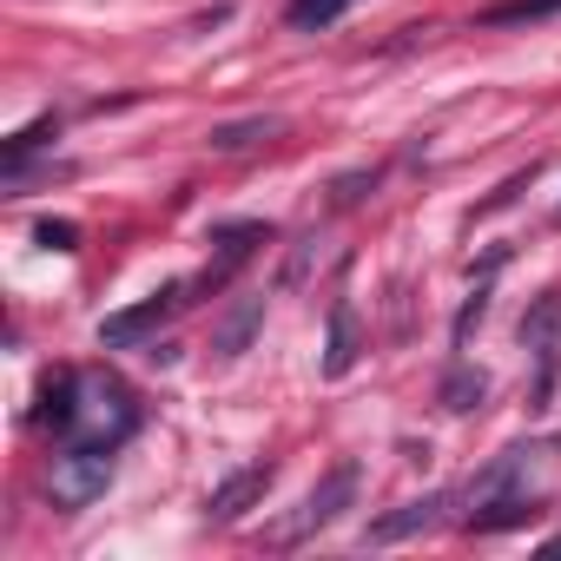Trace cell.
<instances>
[{
    "label": "cell",
    "mask_w": 561,
    "mask_h": 561,
    "mask_svg": "<svg viewBox=\"0 0 561 561\" xmlns=\"http://www.w3.org/2000/svg\"><path fill=\"white\" fill-rule=\"evenodd\" d=\"M133 430H139V403H133V390L113 383V377H80V423H73L67 443H80V449H106V456H113Z\"/></svg>",
    "instance_id": "cell-1"
},
{
    "label": "cell",
    "mask_w": 561,
    "mask_h": 561,
    "mask_svg": "<svg viewBox=\"0 0 561 561\" xmlns=\"http://www.w3.org/2000/svg\"><path fill=\"white\" fill-rule=\"evenodd\" d=\"M357 482H364V469H357V462H337V469L305 495V508H298L291 522H277V528H271V548H298V541H311L318 528H331V522L357 502Z\"/></svg>",
    "instance_id": "cell-2"
},
{
    "label": "cell",
    "mask_w": 561,
    "mask_h": 561,
    "mask_svg": "<svg viewBox=\"0 0 561 561\" xmlns=\"http://www.w3.org/2000/svg\"><path fill=\"white\" fill-rule=\"evenodd\" d=\"M522 351L535 357V410H548L561 377V291H541L522 318Z\"/></svg>",
    "instance_id": "cell-3"
},
{
    "label": "cell",
    "mask_w": 561,
    "mask_h": 561,
    "mask_svg": "<svg viewBox=\"0 0 561 561\" xmlns=\"http://www.w3.org/2000/svg\"><path fill=\"white\" fill-rule=\"evenodd\" d=\"M106 482H113V456H106V449H80V443H67V449L54 456L47 495H54V508H87L93 495H106Z\"/></svg>",
    "instance_id": "cell-4"
},
{
    "label": "cell",
    "mask_w": 561,
    "mask_h": 561,
    "mask_svg": "<svg viewBox=\"0 0 561 561\" xmlns=\"http://www.w3.org/2000/svg\"><path fill=\"white\" fill-rule=\"evenodd\" d=\"M257 244H271V225L264 218H238V225H211V264L198 271V298H211V291H225L231 285V271L257 251Z\"/></svg>",
    "instance_id": "cell-5"
},
{
    "label": "cell",
    "mask_w": 561,
    "mask_h": 561,
    "mask_svg": "<svg viewBox=\"0 0 561 561\" xmlns=\"http://www.w3.org/2000/svg\"><path fill=\"white\" fill-rule=\"evenodd\" d=\"M185 291H192V285H165V291H152L146 305H133V311H113V318L100 324V344H106V351H133V344H146V337H152V331H159V324L179 311V305H192Z\"/></svg>",
    "instance_id": "cell-6"
},
{
    "label": "cell",
    "mask_w": 561,
    "mask_h": 561,
    "mask_svg": "<svg viewBox=\"0 0 561 561\" xmlns=\"http://www.w3.org/2000/svg\"><path fill=\"white\" fill-rule=\"evenodd\" d=\"M271 476H277L271 462H244L238 476H225V482L205 495V522H238V515H244V508L271 489Z\"/></svg>",
    "instance_id": "cell-7"
},
{
    "label": "cell",
    "mask_w": 561,
    "mask_h": 561,
    "mask_svg": "<svg viewBox=\"0 0 561 561\" xmlns=\"http://www.w3.org/2000/svg\"><path fill=\"white\" fill-rule=\"evenodd\" d=\"M541 515V495H522V489H502V495H489V502H476L469 515H462V528L469 535H502V528H522V522H535Z\"/></svg>",
    "instance_id": "cell-8"
},
{
    "label": "cell",
    "mask_w": 561,
    "mask_h": 561,
    "mask_svg": "<svg viewBox=\"0 0 561 561\" xmlns=\"http://www.w3.org/2000/svg\"><path fill=\"white\" fill-rule=\"evenodd\" d=\"M443 508H449V495H416V502H403V508H390V515H377L364 541H377V548H390V541H403V535H423V528H436V522H443Z\"/></svg>",
    "instance_id": "cell-9"
},
{
    "label": "cell",
    "mask_w": 561,
    "mask_h": 561,
    "mask_svg": "<svg viewBox=\"0 0 561 561\" xmlns=\"http://www.w3.org/2000/svg\"><path fill=\"white\" fill-rule=\"evenodd\" d=\"M60 443L73 436V423H80V370H54L47 377V390H41V410H34Z\"/></svg>",
    "instance_id": "cell-10"
},
{
    "label": "cell",
    "mask_w": 561,
    "mask_h": 561,
    "mask_svg": "<svg viewBox=\"0 0 561 561\" xmlns=\"http://www.w3.org/2000/svg\"><path fill=\"white\" fill-rule=\"evenodd\" d=\"M357 351H364V337H357V305L337 298V305H331V337H324V377H344V370L357 364Z\"/></svg>",
    "instance_id": "cell-11"
},
{
    "label": "cell",
    "mask_w": 561,
    "mask_h": 561,
    "mask_svg": "<svg viewBox=\"0 0 561 561\" xmlns=\"http://www.w3.org/2000/svg\"><path fill=\"white\" fill-rule=\"evenodd\" d=\"M257 324H264V298H238V305L225 311V324L211 331V351H218V357H244L251 337H257Z\"/></svg>",
    "instance_id": "cell-12"
},
{
    "label": "cell",
    "mask_w": 561,
    "mask_h": 561,
    "mask_svg": "<svg viewBox=\"0 0 561 561\" xmlns=\"http://www.w3.org/2000/svg\"><path fill=\"white\" fill-rule=\"evenodd\" d=\"M277 133H285V119H277V113H257V119L211 126V133H205V146H211V152H251V146H271Z\"/></svg>",
    "instance_id": "cell-13"
},
{
    "label": "cell",
    "mask_w": 561,
    "mask_h": 561,
    "mask_svg": "<svg viewBox=\"0 0 561 561\" xmlns=\"http://www.w3.org/2000/svg\"><path fill=\"white\" fill-rule=\"evenodd\" d=\"M535 456H541L535 443H508V449H502V456H495V462H489L476 482H469V502H489V495H502V489H508V482H515V476L535 462Z\"/></svg>",
    "instance_id": "cell-14"
},
{
    "label": "cell",
    "mask_w": 561,
    "mask_h": 561,
    "mask_svg": "<svg viewBox=\"0 0 561 561\" xmlns=\"http://www.w3.org/2000/svg\"><path fill=\"white\" fill-rule=\"evenodd\" d=\"M436 397H443V410H449V416H469V410H482V397H489V377H482L476 364H456V370L443 377V390H436Z\"/></svg>",
    "instance_id": "cell-15"
},
{
    "label": "cell",
    "mask_w": 561,
    "mask_h": 561,
    "mask_svg": "<svg viewBox=\"0 0 561 561\" xmlns=\"http://www.w3.org/2000/svg\"><path fill=\"white\" fill-rule=\"evenodd\" d=\"M54 139H60V113H41L34 126H21L8 146H0V165H27V159H34V152H47Z\"/></svg>",
    "instance_id": "cell-16"
},
{
    "label": "cell",
    "mask_w": 561,
    "mask_h": 561,
    "mask_svg": "<svg viewBox=\"0 0 561 561\" xmlns=\"http://www.w3.org/2000/svg\"><path fill=\"white\" fill-rule=\"evenodd\" d=\"M554 14H561V0H495V8H482V27H535Z\"/></svg>",
    "instance_id": "cell-17"
},
{
    "label": "cell",
    "mask_w": 561,
    "mask_h": 561,
    "mask_svg": "<svg viewBox=\"0 0 561 561\" xmlns=\"http://www.w3.org/2000/svg\"><path fill=\"white\" fill-rule=\"evenodd\" d=\"M344 8H351V0H291V8H285V27H298V34H324V27L344 21Z\"/></svg>",
    "instance_id": "cell-18"
},
{
    "label": "cell",
    "mask_w": 561,
    "mask_h": 561,
    "mask_svg": "<svg viewBox=\"0 0 561 561\" xmlns=\"http://www.w3.org/2000/svg\"><path fill=\"white\" fill-rule=\"evenodd\" d=\"M489 298H495V291H489V277H476V291L462 298V311H456V324H449V337H456V351H469V337H476V324L489 318Z\"/></svg>",
    "instance_id": "cell-19"
},
{
    "label": "cell",
    "mask_w": 561,
    "mask_h": 561,
    "mask_svg": "<svg viewBox=\"0 0 561 561\" xmlns=\"http://www.w3.org/2000/svg\"><path fill=\"white\" fill-rule=\"evenodd\" d=\"M377 179H383L377 165H370V172H344V179L331 185V205H344V211H351V205H364V198L377 192Z\"/></svg>",
    "instance_id": "cell-20"
},
{
    "label": "cell",
    "mask_w": 561,
    "mask_h": 561,
    "mask_svg": "<svg viewBox=\"0 0 561 561\" xmlns=\"http://www.w3.org/2000/svg\"><path fill=\"white\" fill-rule=\"evenodd\" d=\"M34 238H41L47 251H80V225H73V218H41Z\"/></svg>",
    "instance_id": "cell-21"
},
{
    "label": "cell",
    "mask_w": 561,
    "mask_h": 561,
    "mask_svg": "<svg viewBox=\"0 0 561 561\" xmlns=\"http://www.w3.org/2000/svg\"><path fill=\"white\" fill-rule=\"evenodd\" d=\"M311 251H318V231H305V238H298V251H291V264H285V291H291V285H305Z\"/></svg>",
    "instance_id": "cell-22"
},
{
    "label": "cell",
    "mask_w": 561,
    "mask_h": 561,
    "mask_svg": "<svg viewBox=\"0 0 561 561\" xmlns=\"http://www.w3.org/2000/svg\"><path fill=\"white\" fill-rule=\"evenodd\" d=\"M541 554H561V535H554V541H541Z\"/></svg>",
    "instance_id": "cell-23"
}]
</instances>
